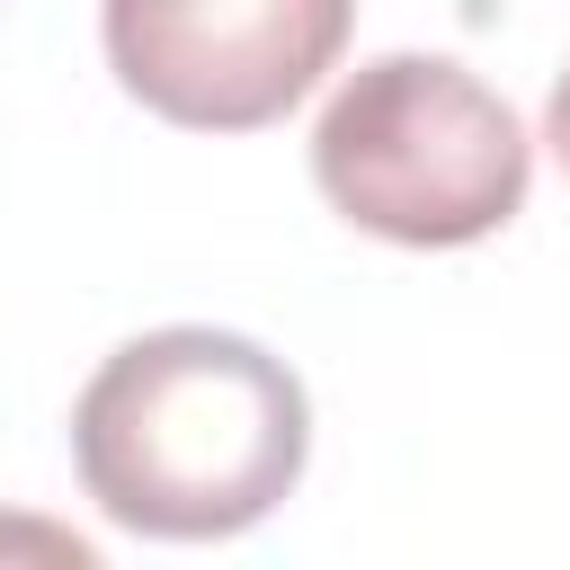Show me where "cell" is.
I'll use <instances>...</instances> for the list:
<instances>
[{"mask_svg":"<svg viewBox=\"0 0 570 570\" xmlns=\"http://www.w3.org/2000/svg\"><path fill=\"white\" fill-rule=\"evenodd\" d=\"M312 454V401L285 356L240 330H151L125 338L80 410L71 463L80 490L160 543H214L258 525Z\"/></svg>","mask_w":570,"mask_h":570,"instance_id":"6da1fadb","label":"cell"},{"mask_svg":"<svg viewBox=\"0 0 570 570\" xmlns=\"http://www.w3.org/2000/svg\"><path fill=\"white\" fill-rule=\"evenodd\" d=\"M321 196L401 249L490 240L534 178V142L508 98L445 53H374L347 71L312 125Z\"/></svg>","mask_w":570,"mask_h":570,"instance_id":"7a4b0ae2","label":"cell"},{"mask_svg":"<svg viewBox=\"0 0 570 570\" xmlns=\"http://www.w3.org/2000/svg\"><path fill=\"white\" fill-rule=\"evenodd\" d=\"M116 80L196 134L276 125L347 45L356 0H107Z\"/></svg>","mask_w":570,"mask_h":570,"instance_id":"3957f363","label":"cell"},{"mask_svg":"<svg viewBox=\"0 0 570 570\" xmlns=\"http://www.w3.org/2000/svg\"><path fill=\"white\" fill-rule=\"evenodd\" d=\"M543 142L561 151V169H570V71L552 80V107H543Z\"/></svg>","mask_w":570,"mask_h":570,"instance_id":"277c9868","label":"cell"}]
</instances>
